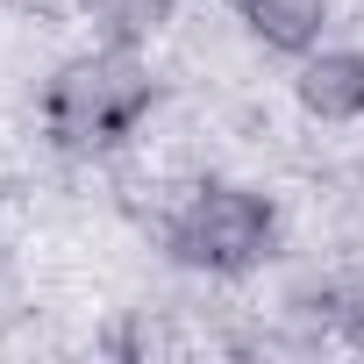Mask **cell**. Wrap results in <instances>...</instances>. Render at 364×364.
Segmentation results:
<instances>
[{
	"label": "cell",
	"mask_w": 364,
	"mask_h": 364,
	"mask_svg": "<svg viewBox=\"0 0 364 364\" xmlns=\"http://www.w3.org/2000/svg\"><path fill=\"white\" fill-rule=\"evenodd\" d=\"M157 107V72L136 58V43H100V50H79L65 58L50 79H43V136L50 150L65 157H107L122 150Z\"/></svg>",
	"instance_id": "6da1fadb"
},
{
	"label": "cell",
	"mask_w": 364,
	"mask_h": 364,
	"mask_svg": "<svg viewBox=\"0 0 364 364\" xmlns=\"http://www.w3.org/2000/svg\"><path fill=\"white\" fill-rule=\"evenodd\" d=\"M279 250V208L257 186H236V178H208L164 222V257L208 272V279H243Z\"/></svg>",
	"instance_id": "7a4b0ae2"
},
{
	"label": "cell",
	"mask_w": 364,
	"mask_h": 364,
	"mask_svg": "<svg viewBox=\"0 0 364 364\" xmlns=\"http://www.w3.org/2000/svg\"><path fill=\"white\" fill-rule=\"evenodd\" d=\"M293 93L314 122H364V50H307L293 72Z\"/></svg>",
	"instance_id": "3957f363"
},
{
	"label": "cell",
	"mask_w": 364,
	"mask_h": 364,
	"mask_svg": "<svg viewBox=\"0 0 364 364\" xmlns=\"http://www.w3.org/2000/svg\"><path fill=\"white\" fill-rule=\"evenodd\" d=\"M229 8L279 58H307L321 43V29H328V0H229Z\"/></svg>",
	"instance_id": "277c9868"
},
{
	"label": "cell",
	"mask_w": 364,
	"mask_h": 364,
	"mask_svg": "<svg viewBox=\"0 0 364 364\" xmlns=\"http://www.w3.org/2000/svg\"><path fill=\"white\" fill-rule=\"evenodd\" d=\"M79 15L93 22L100 43H150L171 15H178V0H79Z\"/></svg>",
	"instance_id": "5b68a950"
},
{
	"label": "cell",
	"mask_w": 364,
	"mask_h": 364,
	"mask_svg": "<svg viewBox=\"0 0 364 364\" xmlns=\"http://www.w3.org/2000/svg\"><path fill=\"white\" fill-rule=\"evenodd\" d=\"M328 307H336V328H343V343H350V350H364V279L336 286V293H328Z\"/></svg>",
	"instance_id": "8992f818"
}]
</instances>
